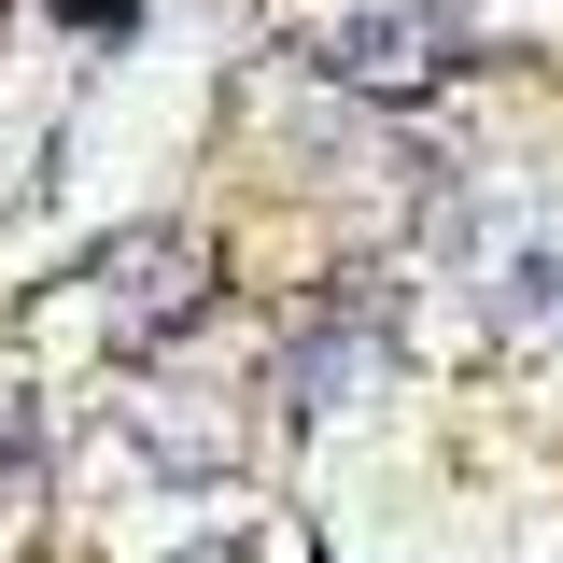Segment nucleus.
<instances>
[{"instance_id": "f03ea898", "label": "nucleus", "mask_w": 563, "mask_h": 563, "mask_svg": "<svg viewBox=\"0 0 563 563\" xmlns=\"http://www.w3.org/2000/svg\"><path fill=\"white\" fill-rule=\"evenodd\" d=\"M339 70H352V85H380V99H409V85H437L451 57H437V14H380V29H352V43H339Z\"/></svg>"}, {"instance_id": "f257e3e1", "label": "nucleus", "mask_w": 563, "mask_h": 563, "mask_svg": "<svg viewBox=\"0 0 563 563\" xmlns=\"http://www.w3.org/2000/svg\"><path fill=\"white\" fill-rule=\"evenodd\" d=\"M198 268H211V240H184V225L128 240V254H113V324H141V339H155V324H184V310L211 296Z\"/></svg>"}]
</instances>
